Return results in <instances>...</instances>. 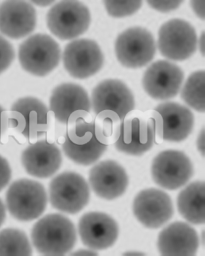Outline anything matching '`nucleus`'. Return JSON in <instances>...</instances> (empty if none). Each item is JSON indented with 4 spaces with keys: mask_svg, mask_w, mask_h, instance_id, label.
<instances>
[{
    "mask_svg": "<svg viewBox=\"0 0 205 256\" xmlns=\"http://www.w3.org/2000/svg\"><path fill=\"white\" fill-rule=\"evenodd\" d=\"M62 148L66 156L76 164L90 166L97 162L107 149L97 138L94 120L88 112L80 110L70 116Z\"/></svg>",
    "mask_w": 205,
    "mask_h": 256,
    "instance_id": "f257e3e1",
    "label": "nucleus"
},
{
    "mask_svg": "<svg viewBox=\"0 0 205 256\" xmlns=\"http://www.w3.org/2000/svg\"><path fill=\"white\" fill-rule=\"evenodd\" d=\"M31 239L37 252L44 256H64L73 250L76 228L68 217L58 214L45 216L34 224Z\"/></svg>",
    "mask_w": 205,
    "mask_h": 256,
    "instance_id": "f03ea898",
    "label": "nucleus"
},
{
    "mask_svg": "<svg viewBox=\"0 0 205 256\" xmlns=\"http://www.w3.org/2000/svg\"><path fill=\"white\" fill-rule=\"evenodd\" d=\"M48 197L44 186L28 179L14 182L6 194L8 210L14 218L21 222L34 220L44 212Z\"/></svg>",
    "mask_w": 205,
    "mask_h": 256,
    "instance_id": "7ed1b4c3",
    "label": "nucleus"
},
{
    "mask_svg": "<svg viewBox=\"0 0 205 256\" xmlns=\"http://www.w3.org/2000/svg\"><path fill=\"white\" fill-rule=\"evenodd\" d=\"M61 52L59 44L50 36L36 34L20 46L18 58L22 67L38 76L50 74L59 64Z\"/></svg>",
    "mask_w": 205,
    "mask_h": 256,
    "instance_id": "20e7f679",
    "label": "nucleus"
},
{
    "mask_svg": "<svg viewBox=\"0 0 205 256\" xmlns=\"http://www.w3.org/2000/svg\"><path fill=\"white\" fill-rule=\"evenodd\" d=\"M49 193L52 207L70 214L81 212L90 199L88 184L82 176L74 172H62L54 177Z\"/></svg>",
    "mask_w": 205,
    "mask_h": 256,
    "instance_id": "39448f33",
    "label": "nucleus"
},
{
    "mask_svg": "<svg viewBox=\"0 0 205 256\" xmlns=\"http://www.w3.org/2000/svg\"><path fill=\"white\" fill-rule=\"evenodd\" d=\"M88 6L78 1H62L54 4L46 16L50 32L62 40H74L84 34L90 26Z\"/></svg>",
    "mask_w": 205,
    "mask_h": 256,
    "instance_id": "423d86ee",
    "label": "nucleus"
},
{
    "mask_svg": "<svg viewBox=\"0 0 205 256\" xmlns=\"http://www.w3.org/2000/svg\"><path fill=\"white\" fill-rule=\"evenodd\" d=\"M155 142V123L150 111H132L122 123L121 132L114 143L117 150L140 156L150 150Z\"/></svg>",
    "mask_w": 205,
    "mask_h": 256,
    "instance_id": "0eeeda50",
    "label": "nucleus"
},
{
    "mask_svg": "<svg viewBox=\"0 0 205 256\" xmlns=\"http://www.w3.org/2000/svg\"><path fill=\"white\" fill-rule=\"evenodd\" d=\"M48 108L40 100L34 97L20 98L11 108L9 127L28 140H34L48 130Z\"/></svg>",
    "mask_w": 205,
    "mask_h": 256,
    "instance_id": "6e6552de",
    "label": "nucleus"
},
{
    "mask_svg": "<svg viewBox=\"0 0 205 256\" xmlns=\"http://www.w3.org/2000/svg\"><path fill=\"white\" fill-rule=\"evenodd\" d=\"M116 57L125 67L138 68L154 58L156 48L152 34L140 27L131 28L118 36L115 46Z\"/></svg>",
    "mask_w": 205,
    "mask_h": 256,
    "instance_id": "1a4fd4ad",
    "label": "nucleus"
},
{
    "mask_svg": "<svg viewBox=\"0 0 205 256\" xmlns=\"http://www.w3.org/2000/svg\"><path fill=\"white\" fill-rule=\"evenodd\" d=\"M197 36L187 22L173 19L165 22L159 31L158 48L162 55L173 60H184L196 49Z\"/></svg>",
    "mask_w": 205,
    "mask_h": 256,
    "instance_id": "9d476101",
    "label": "nucleus"
},
{
    "mask_svg": "<svg viewBox=\"0 0 205 256\" xmlns=\"http://www.w3.org/2000/svg\"><path fill=\"white\" fill-rule=\"evenodd\" d=\"M154 182L166 190L182 187L193 175L192 162L186 155L178 150H165L154 159L152 168Z\"/></svg>",
    "mask_w": 205,
    "mask_h": 256,
    "instance_id": "9b49d317",
    "label": "nucleus"
},
{
    "mask_svg": "<svg viewBox=\"0 0 205 256\" xmlns=\"http://www.w3.org/2000/svg\"><path fill=\"white\" fill-rule=\"evenodd\" d=\"M63 64L68 73L74 78H88L98 72L104 62V56L98 44L82 38L74 40L66 46Z\"/></svg>",
    "mask_w": 205,
    "mask_h": 256,
    "instance_id": "f8f14e48",
    "label": "nucleus"
},
{
    "mask_svg": "<svg viewBox=\"0 0 205 256\" xmlns=\"http://www.w3.org/2000/svg\"><path fill=\"white\" fill-rule=\"evenodd\" d=\"M133 212L136 218L149 228H160L174 214L170 196L164 191L150 188L140 192L134 200Z\"/></svg>",
    "mask_w": 205,
    "mask_h": 256,
    "instance_id": "ddd939ff",
    "label": "nucleus"
},
{
    "mask_svg": "<svg viewBox=\"0 0 205 256\" xmlns=\"http://www.w3.org/2000/svg\"><path fill=\"white\" fill-rule=\"evenodd\" d=\"M184 80V74L180 67L167 60H158L146 70L142 84L149 96L165 100L177 96Z\"/></svg>",
    "mask_w": 205,
    "mask_h": 256,
    "instance_id": "4468645a",
    "label": "nucleus"
},
{
    "mask_svg": "<svg viewBox=\"0 0 205 256\" xmlns=\"http://www.w3.org/2000/svg\"><path fill=\"white\" fill-rule=\"evenodd\" d=\"M92 106L94 114L112 111L122 121L126 115L134 110L135 100L132 93L124 82L117 80H108L100 82L93 90Z\"/></svg>",
    "mask_w": 205,
    "mask_h": 256,
    "instance_id": "2eb2a0df",
    "label": "nucleus"
},
{
    "mask_svg": "<svg viewBox=\"0 0 205 256\" xmlns=\"http://www.w3.org/2000/svg\"><path fill=\"white\" fill-rule=\"evenodd\" d=\"M78 231L84 246L94 250L112 246L119 235V228L111 216L104 213L90 212L83 215Z\"/></svg>",
    "mask_w": 205,
    "mask_h": 256,
    "instance_id": "dca6fc26",
    "label": "nucleus"
},
{
    "mask_svg": "<svg viewBox=\"0 0 205 256\" xmlns=\"http://www.w3.org/2000/svg\"><path fill=\"white\" fill-rule=\"evenodd\" d=\"M36 12L25 1H6L0 4V32L13 40L25 37L34 30Z\"/></svg>",
    "mask_w": 205,
    "mask_h": 256,
    "instance_id": "f3484780",
    "label": "nucleus"
},
{
    "mask_svg": "<svg viewBox=\"0 0 205 256\" xmlns=\"http://www.w3.org/2000/svg\"><path fill=\"white\" fill-rule=\"evenodd\" d=\"M89 182L98 196L112 200L125 192L128 178L122 166L115 161L107 160L100 162L90 170Z\"/></svg>",
    "mask_w": 205,
    "mask_h": 256,
    "instance_id": "a211bd4d",
    "label": "nucleus"
},
{
    "mask_svg": "<svg viewBox=\"0 0 205 256\" xmlns=\"http://www.w3.org/2000/svg\"><path fill=\"white\" fill-rule=\"evenodd\" d=\"M62 162V154L58 146L46 140L30 145L22 154V164L26 172L42 179L56 174Z\"/></svg>",
    "mask_w": 205,
    "mask_h": 256,
    "instance_id": "6ab92c4d",
    "label": "nucleus"
},
{
    "mask_svg": "<svg viewBox=\"0 0 205 256\" xmlns=\"http://www.w3.org/2000/svg\"><path fill=\"white\" fill-rule=\"evenodd\" d=\"M199 246V236L196 230L181 222H173L164 228L158 240V247L162 256H194Z\"/></svg>",
    "mask_w": 205,
    "mask_h": 256,
    "instance_id": "aec40b11",
    "label": "nucleus"
},
{
    "mask_svg": "<svg viewBox=\"0 0 205 256\" xmlns=\"http://www.w3.org/2000/svg\"><path fill=\"white\" fill-rule=\"evenodd\" d=\"M50 106L58 121L66 124L70 116L77 111L90 112L91 102L88 92L80 85L64 83L52 91Z\"/></svg>",
    "mask_w": 205,
    "mask_h": 256,
    "instance_id": "412c9836",
    "label": "nucleus"
},
{
    "mask_svg": "<svg viewBox=\"0 0 205 256\" xmlns=\"http://www.w3.org/2000/svg\"><path fill=\"white\" fill-rule=\"evenodd\" d=\"M154 110L162 118L164 140L182 142L192 133L194 116L186 107L174 102H166L158 106Z\"/></svg>",
    "mask_w": 205,
    "mask_h": 256,
    "instance_id": "4be33fe9",
    "label": "nucleus"
},
{
    "mask_svg": "<svg viewBox=\"0 0 205 256\" xmlns=\"http://www.w3.org/2000/svg\"><path fill=\"white\" fill-rule=\"evenodd\" d=\"M205 186L204 182H196L179 194L178 210L184 218L194 224L204 223Z\"/></svg>",
    "mask_w": 205,
    "mask_h": 256,
    "instance_id": "5701e85b",
    "label": "nucleus"
},
{
    "mask_svg": "<svg viewBox=\"0 0 205 256\" xmlns=\"http://www.w3.org/2000/svg\"><path fill=\"white\" fill-rule=\"evenodd\" d=\"M33 250L24 232L14 228L0 232V256H28Z\"/></svg>",
    "mask_w": 205,
    "mask_h": 256,
    "instance_id": "b1692460",
    "label": "nucleus"
},
{
    "mask_svg": "<svg viewBox=\"0 0 205 256\" xmlns=\"http://www.w3.org/2000/svg\"><path fill=\"white\" fill-rule=\"evenodd\" d=\"M122 120L116 113L104 111L97 114L94 120V134L100 142L106 146L114 144L119 138Z\"/></svg>",
    "mask_w": 205,
    "mask_h": 256,
    "instance_id": "393cba45",
    "label": "nucleus"
},
{
    "mask_svg": "<svg viewBox=\"0 0 205 256\" xmlns=\"http://www.w3.org/2000/svg\"><path fill=\"white\" fill-rule=\"evenodd\" d=\"M204 82V72H196L188 77L181 92V97L184 102L200 112H204L205 108Z\"/></svg>",
    "mask_w": 205,
    "mask_h": 256,
    "instance_id": "a878e982",
    "label": "nucleus"
},
{
    "mask_svg": "<svg viewBox=\"0 0 205 256\" xmlns=\"http://www.w3.org/2000/svg\"><path fill=\"white\" fill-rule=\"evenodd\" d=\"M108 14L116 18L128 16L136 12L142 6V1H104Z\"/></svg>",
    "mask_w": 205,
    "mask_h": 256,
    "instance_id": "bb28decb",
    "label": "nucleus"
},
{
    "mask_svg": "<svg viewBox=\"0 0 205 256\" xmlns=\"http://www.w3.org/2000/svg\"><path fill=\"white\" fill-rule=\"evenodd\" d=\"M15 57V53L12 44L0 36V74L8 68Z\"/></svg>",
    "mask_w": 205,
    "mask_h": 256,
    "instance_id": "cd10ccee",
    "label": "nucleus"
},
{
    "mask_svg": "<svg viewBox=\"0 0 205 256\" xmlns=\"http://www.w3.org/2000/svg\"><path fill=\"white\" fill-rule=\"evenodd\" d=\"M12 178V170L9 162L0 156V192L9 184Z\"/></svg>",
    "mask_w": 205,
    "mask_h": 256,
    "instance_id": "c85d7f7f",
    "label": "nucleus"
},
{
    "mask_svg": "<svg viewBox=\"0 0 205 256\" xmlns=\"http://www.w3.org/2000/svg\"><path fill=\"white\" fill-rule=\"evenodd\" d=\"M182 1H148V3L152 8L161 12H168L179 7Z\"/></svg>",
    "mask_w": 205,
    "mask_h": 256,
    "instance_id": "c756f323",
    "label": "nucleus"
},
{
    "mask_svg": "<svg viewBox=\"0 0 205 256\" xmlns=\"http://www.w3.org/2000/svg\"><path fill=\"white\" fill-rule=\"evenodd\" d=\"M9 128V116L4 108L0 106V138Z\"/></svg>",
    "mask_w": 205,
    "mask_h": 256,
    "instance_id": "7c9ffc66",
    "label": "nucleus"
},
{
    "mask_svg": "<svg viewBox=\"0 0 205 256\" xmlns=\"http://www.w3.org/2000/svg\"><path fill=\"white\" fill-rule=\"evenodd\" d=\"M191 6L196 14L200 18L204 19V6L205 1H192Z\"/></svg>",
    "mask_w": 205,
    "mask_h": 256,
    "instance_id": "2f4dec72",
    "label": "nucleus"
},
{
    "mask_svg": "<svg viewBox=\"0 0 205 256\" xmlns=\"http://www.w3.org/2000/svg\"><path fill=\"white\" fill-rule=\"evenodd\" d=\"M197 146L202 156H204V129L203 128L197 140Z\"/></svg>",
    "mask_w": 205,
    "mask_h": 256,
    "instance_id": "473e14b6",
    "label": "nucleus"
},
{
    "mask_svg": "<svg viewBox=\"0 0 205 256\" xmlns=\"http://www.w3.org/2000/svg\"><path fill=\"white\" fill-rule=\"evenodd\" d=\"M6 217V208L3 202L0 199V227L5 221Z\"/></svg>",
    "mask_w": 205,
    "mask_h": 256,
    "instance_id": "72a5a7b5",
    "label": "nucleus"
},
{
    "mask_svg": "<svg viewBox=\"0 0 205 256\" xmlns=\"http://www.w3.org/2000/svg\"><path fill=\"white\" fill-rule=\"evenodd\" d=\"M34 4H36L37 6H48L52 4H53L54 2V1H34L32 2Z\"/></svg>",
    "mask_w": 205,
    "mask_h": 256,
    "instance_id": "f704fd0d",
    "label": "nucleus"
},
{
    "mask_svg": "<svg viewBox=\"0 0 205 256\" xmlns=\"http://www.w3.org/2000/svg\"><path fill=\"white\" fill-rule=\"evenodd\" d=\"M200 50L202 54V56H204V34L202 33V36H200Z\"/></svg>",
    "mask_w": 205,
    "mask_h": 256,
    "instance_id": "c9c22d12",
    "label": "nucleus"
}]
</instances>
